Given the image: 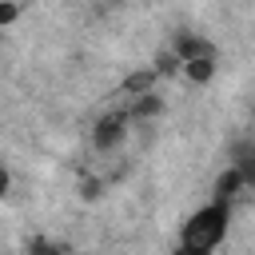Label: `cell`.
Segmentation results:
<instances>
[{
	"mask_svg": "<svg viewBox=\"0 0 255 255\" xmlns=\"http://www.w3.org/2000/svg\"><path fill=\"white\" fill-rule=\"evenodd\" d=\"M128 112H112V116H104L100 124H96V131H92V139H96V147L100 151H108V147H116L124 135H128Z\"/></svg>",
	"mask_w": 255,
	"mask_h": 255,
	"instance_id": "obj_2",
	"label": "cell"
},
{
	"mask_svg": "<svg viewBox=\"0 0 255 255\" xmlns=\"http://www.w3.org/2000/svg\"><path fill=\"white\" fill-rule=\"evenodd\" d=\"M243 187H247V183H243V171L231 163V167H227V171L215 179V199H223V203H227V199H235Z\"/></svg>",
	"mask_w": 255,
	"mask_h": 255,
	"instance_id": "obj_5",
	"label": "cell"
},
{
	"mask_svg": "<svg viewBox=\"0 0 255 255\" xmlns=\"http://www.w3.org/2000/svg\"><path fill=\"white\" fill-rule=\"evenodd\" d=\"M179 72L191 80V84H207L215 76V56H195V60H183Z\"/></svg>",
	"mask_w": 255,
	"mask_h": 255,
	"instance_id": "obj_4",
	"label": "cell"
},
{
	"mask_svg": "<svg viewBox=\"0 0 255 255\" xmlns=\"http://www.w3.org/2000/svg\"><path fill=\"white\" fill-rule=\"evenodd\" d=\"M16 16H20V4L16 0H0V28H8Z\"/></svg>",
	"mask_w": 255,
	"mask_h": 255,
	"instance_id": "obj_6",
	"label": "cell"
},
{
	"mask_svg": "<svg viewBox=\"0 0 255 255\" xmlns=\"http://www.w3.org/2000/svg\"><path fill=\"white\" fill-rule=\"evenodd\" d=\"M227 219H231L227 203H223V199H211L207 207H199V211L183 223L179 247H183V251H211V247H219V239H223V231H227Z\"/></svg>",
	"mask_w": 255,
	"mask_h": 255,
	"instance_id": "obj_1",
	"label": "cell"
},
{
	"mask_svg": "<svg viewBox=\"0 0 255 255\" xmlns=\"http://www.w3.org/2000/svg\"><path fill=\"white\" fill-rule=\"evenodd\" d=\"M171 52L179 56V64L183 60H195V56H211V44L207 40H199L195 32H179L175 36V44H171Z\"/></svg>",
	"mask_w": 255,
	"mask_h": 255,
	"instance_id": "obj_3",
	"label": "cell"
},
{
	"mask_svg": "<svg viewBox=\"0 0 255 255\" xmlns=\"http://www.w3.org/2000/svg\"><path fill=\"white\" fill-rule=\"evenodd\" d=\"M4 191H8V171L0 167V195H4Z\"/></svg>",
	"mask_w": 255,
	"mask_h": 255,
	"instance_id": "obj_7",
	"label": "cell"
}]
</instances>
